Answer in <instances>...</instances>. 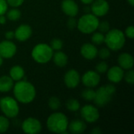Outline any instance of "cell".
<instances>
[{
    "instance_id": "obj_1",
    "label": "cell",
    "mask_w": 134,
    "mask_h": 134,
    "mask_svg": "<svg viewBox=\"0 0 134 134\" xmlns=\"http://www.w3.org/2000/svg\"><path fill=\"white\" fill-rule=\"evenodd\" d=\"M13 95L17 102L26 104L32 102L36 96L35 86L27 81L20 80L13 85Z\"/></svg>"
},
{
    "instance_id": "obj_2",
    "label": "cell",
    "mask_w": 134,
    "mask_h": 134,
    "mask_svg": "<svg viewBox=\"0 0 134 134\" xmlns=\"http://www.w3.org/2000/svg\"><path fill=\"white\" fill-rule=\"evenodd\" d=\"M68 119L67 116L62 112H54L51 114L46 122L48 130L54 133L67 134L68 131Z\"/></svg>"
},
{
    "instance_id": "obj_3",
    "label": "cell",
    "mask_w": 134,
    "mask_h": 134,
    "mask_svg": "<svg viewBox=\"0 0 134 134\" xmlns=\"http://www.w3.org/2000/svg\"><path fill=\"white\" fill-rule=\"evenodd\" d=\"M104 42L110 50L121 49L126 43L124 32L119 29H110L104 35Z\"/></svg>"
},
{
    "instance_id": "obj_4",
    "label": "cell",
    "mask_w": 134,
    "mask_h": 134,
    "mask_svg": "<svg viewBox=\"0 0 134 134\" xmlns=\"http://www.w3.org/2000/svg\"><path fill=\"white\" fill-rule=\"evenodd\" d=\"M99 19L93 13H86L77 21V27L83 34H92L97 31L99 24Z\"/></svg>"
},
{
    "instance_id": "obj_5",
    "label": "cell",
    "mask_w": 134,
    "mask_h": 134,
    "mask_svg": "<svg viewBox=\"0 0 134 134\" xmlns=\"http://www.w3.org/2000/svg\"><path fill=\"white\" fill-rule=\"evenodd\" d=\"M53 50L49 45L38 43L31 50V57L34 60L39 64H46L52 60Z\"/></svg>"
},
{
    "instance_id": "obj_6",
    "label": "cell",
    "mask_w": 134,
    "mask_h": 134,
    "mask_svg": "<svg viewBox=\"0 0 134 134\" xmlns=\"http://www.w3.org/2000/svg\"><path fill=\"white\" fill-rule=\"evenodd\" d=\"M116 89L115 86L108 84L106 86L100 87L95 93L94 103L98 107H104L111 102L114 94L115 93Z\"/></svg>"
},
{
    "instance_id": "obj_7",
    "label": "cell",
    "mask_w": 134,
    "mask_h": 134,
    "mask_svg": "<svg viewBox=\"0 0 134 134\" xmlns=\"http://www.w3.org/2000/svg\"><path fill=\"white\" fill-rule=\"evenodd\" d=\"M0 109L8 119L16 117L20 111L17 100L11 97H5L0 100Z\"/></svg>"
},
{
    "instance_id": "obj_8",
    "label": "cell",
    "mask_w": 134,
    "mask_h": 134,
    "mask_svg": "<svg viewBox=\"0 0 134 134\" xmlns=\"http://www.w3.org/2000/svg\"><path fill=\"white\" fill-rule=\"evenodd\" d=\"M80 113L82 119L89 123L96 122L100 118V112L98 109L91 104H86L80 109Z\"/></svg>"
},
{
    "instance_id": "obj_9",
    "label": "cell",
    "mask_w": 134,
    "mask_h": 134,
    "mask_svg": "<svg viewBox=\"0 0 134 134\" xmlns=\"http://www.w3.org/2000/svg\"><path fill=\"white\" fill-rule=\"evenodd\" d=\"M21 129L25 133L37 134L42 130V124L37 119L30 117L24 120L21 125Z\"/></svg>"
},
{
    "instance_id": "obj_10",
    "label": "cell",
    "mask_w": 134,
    "mask_h": 134,
    "mask_svg": "<svg viewBox=\"0 0 134 134\" xmlns=\"http://www.w3.org/2000/svg\"><path fill=\"white\" fill-rule=\"evenodd\" d=\"M81 81L85 86L88 88H94L99 85L100 76L96 71H87L81 77Z\"/></svg>"
},
{
    "instance_id": "obj_11",
    "label": "cell",
    "mask_w": 134,
    "mask_h": 134,
    "mask_svg": "<svg viewBox=\"0 0 134 134\" xmlns=\"http://www.w3.org/2000/svg\"><path fill=\"white\" fill-rule=\"evenodd\" d=\"M91 4V12L97 17L105 16L110 9L109 3L107 0H94Z\"/></svg>"
},
{
    "instance_id": "obj_12",
    "label": "cell",
    "mask_w": 134,
    "mask_h": 134,
    "mask_svg": "<svg viewBox=\"0 0 134 134\" xmlns=\"http://www.w3.org/2000/svg\"><path fill=\"white\" fill-rule=\"evenodd\" d=\"M16 53V46L11 40H4L0 42V56L4 59L12 58Z\"/></svg>"
},
{
    "instance_id": "obj_13",
    "label": "cell",
    "mask_w": 134,
    "mask_h": 134,
    "mask_svg": "<svg viewBox=\"0 0 134 134\" xmlns=\"http://www.w3.org/2000/svg\"><path fill=\"white\" fill-rule=\"evenodd\" d=\"M80 81H81L80 75L75 69L68 70L64 76V82L65 86L70 89H74L77 87Z\"/></svg>"
},
{
    "instance_id": "obj_14",
    "label": "cell",
    "mask_w": 134,
    "mask_h": 134,
    "mask_svg": "<svg viewBox=\"0 0 134 134\" xmlns=\"http://www.w3.org/2000/svg\"><path fill=\"white\" fill-rule=\"evenodd\" d=\"M61 9L69 17H75L79 13V5L75 0H63Z\"/></svg>"
},
{
    "instance_id": "obj_15",
    "label": "cell",
    "mask_w": 134,
    "mask_h": 134,
    "mask_svg": "<svg viewBox=\"0 0 134 134\" xmlns=\"http://www.w3.org/2000/svg\"><path fill=\"white\" fill-rule=\"evenodd\" d=\"M15 38L19 42H25L32 34V29L28 24H20L14 31Z\"/></svg>"
},
{
    "instance_id": "obj_16",
    "label": "cell",
    "mask_w": 134,
    "mask_h": 134,
    "mask_svg": "<svg viewBox=\"0 0 134 134\" xmlns=\"http://www.w3.org/2000/svg\"><path fill=\"white\" fill-rule=\"evenodd\" d=\"M108 79L112 83H119L123 79L124 70L119 66H113L107 71Z\"/></svg>"
},
{
    "instance_id": "obj_17",
    "label": "cell",
    "mask_w": 134,
    "mask_h": 134,
    "mask_svg": "<svg viewBox=\"0 0 134 134\" xmlns=\"http://www.w3.org/2000/svg\"><path fill=\"white\" fill-rule=\"evenodd\" d=\"M81 55L88 60H92L95 59L97 56L98 49L94 44L85 43L82 46L80 49Z\"/></svg>"
},
{
    "instance_id": "obj_18",
    "label": "cell",
    "mask_w": 134,
    "mask_h": 134,
    "mask_svg": "<svg viewBox=\"0 0 134 134\" xmlns=\"http://www.w3.org/2000/svg\"><path fill=\"white\" fill-rule=\"evenodd\" d=\"M86 130V124L84 120L75 119L68 123V131L71 133L80 134L82 133Z\"/></svg>"
},
{
    "instance_id": "obj_19",
    "label": "cell",
    "mask_w": 134,
    "mask_h": 134,
    "mask_svg": "<svg viewBox=\"0 0 134 134\" xmlns=\"http://www.w3.org/2000/svg\"><path fill=\"white\" fill-rule=\"evenodd\" d=\"M118 63L123 70L131 69L133 67V57L128 53H121L118 57Z\"/></svg>"
},
{
    "instance_id": "obj_20",
    "label": "cell",
    "mask_w": 134,
    "mask_h": 134,
    "mask_svg": "<svg viewBox=\"0 0 134 134\" xmlns=\"http://www.w3.org/2000/svg\"><path fill=\"white\" fill-rule=\"evenodd\" d=\"M52 59H53L54 64L59 68L65 67L68 61V56L65 54V53H64L60 50H57L56 53H53Z\"/></svg>"
},
{
    "instance_id": "obj_21",
    "label": "cell",
    "mask_w": 134,
    "mask_h": 134,
    "mask_svg": "<svg viewBox=\"0 0 134 134\" xmlns=\"http://www.w3.org/2000/svg\"><path fill=\"white\" fill-rule=\"evenodd\" d=\"M13 80L8 75H2L0 77V92L7 93L13 87Z\"/></svg>"
},
{
    "instance_id": "obj_22",
    "label": "cell",
    "mask_w": 134,
    "mask_h": 134,
    "mask_svg": "<svg viewBox=\"0 0 134 134\" xmlns=\"http://www.w3.org/2000/svg\"><path fill=\"white\" fill-rule=\"evenodd\" d=\"M25 72L24 68L20 65H15L11 68L9 71V76L10 78L16 82L22 80L24 77Z\"/></svg>"
},
{
    "instance_id": "obj_23",
    "label": "cell",
    "mask_w": 134,
    "mask_h": 134,
    "mask_svg": "<svg viewBox=\"0 0 134 134\" xmlns=\"http://www.w3.org/2000/svg\"><path fill=\"white\" fill-rule=\"evenodd\" d=\"M5 13H6V18L9 19L10 21L18 20L21 16V12L16 8L11 9L6 11Z\"/></svg>"
},
{
    "instance_id": "obj_24",
    "label": "cell",
    "mask_w": 134,
    "mask_h": 134,
    "mask_svg": "<svg viewBox=\"0 0 134 134\" xmlns=\"http://www.w3.org/2000/svg\"><path fill=\"white\" fill-rule=\"evenodd\" d=\"M67 108L70 111H78L80 109V103L78 100L75 98H71L67 101L66 104Z\"/></svg>"
},
{
    "instance_id": "obj_25",
    "label": "cell",
    "mask_w": 134,
    "mask_h": 134,
    "mask_svg": "<svg viewBox=\"0 0 134 134\" xmlns=\"http://www.w3.org/2000/svg\"><path fill=\"white\" fill-rule=\"evenodd\" d=\"M96 91L93 88H88L82 92V97L86 101H93Z\"/></svg>"
},
{
    "instance_id": "obj_26",
    "label": "cell",
    "mask_w": 134,
    "mask_h": 134,
    "mask_svg": "<svg viewBox=\"0 0 134 134\" xmlns=\"http://www.w3.org/2000/svg\"><path fill=\"white\" fill-rule=\"evenodd\" d=\"M48 105L49 107V108L53 111H57L58 110L60 106H61V102L60 100V99L57 97H51L49 99L48 101Z\"/></svg>"
},
{
    "instance_id": "obj_27",
    "label": "cell",
    "mask_w": 134,
    "mask_h": 134,
    "mask_svg": "<svg viewBox=\"0 0 134 134\" xmlns=\"http://www.w3.org/2000/svg\"><path fill=\"white\" fill-rule=\"evenodd\" d=\"M92 42L93 44L96 45H101L102 43L104 42V35L101 32H97L94 31L92 35Z\"/></svg>"
},
{
    "instance_id": "obj_28",
    "label": "cell",
    "mask_w": 134,
    "mask_h": 134,
    "mask_svg": "<svg viewBox=\"0 0 134 134\" xmlns=\"http://www.w3.org/2000/svg\"><path fill=\"white\" fill-rule=\"evenodd\" d=\"M9 127V122L7 117L0 115V133H5Z\"/></svg>"
},
{
    "instance_id": "obj_29",
    "label": "cell",
    "mask_w": 134,
    "mask_h": 134,
    "mask_svg": "<svg viewBox=\"0 0 134 134\" xmlns=\"http://www.w3.org/2000/svg\"><path fill=\"white\" fill-rule=\"evenodd\" d=\"M108 65L107 62L104 60L99 62L95 67V71L99 74H104L108 71Z\"/></svg>"
},
{
    "instance_id": "obj_30",
    "label": "cell",
    "mask_w": 134,
    "mask_h": 134,
    "mask_svg": "<svg viewBox=\"0 0 134 134\" xmlns=\"http://www.w3.org/2000/svg\"><path fill=\"white\" fill-rule=\"evenodd\" d=\"M63 44L64 43H63V41L61 39L56 38H53L51 40L49 46L53 49V50L57 51V50H60L63 48Z\"/></svg>"
},
{
    "instance_id": "obj_31",
    "label": "cell",
    "mask_w": 134,
    "mask_h": 134,
    "mask_svg": "<svg viewBox=\"0 0 134 134\" xmlns=\"http://www.w3.org/2000/svg\"><path fill=\"white\" fill-rule=\"evenodd\" d=\"M123 79H125V81L130 85H133L134 83V71L131 68L127 70V71L125 73L124 72V76Z\"/></svg>"
},
{
    "instance_id": "obj_32",
    "label": "cell",
    "mask_w": 134,
    "mask_h": 134,
    "mask_svg": "<svg viewBox=\"0 0 134 134\" xmlns=\"http://www.w3.org/2000/svg\"><path fill=\"white\" fill-rule=\"evenodd\" d=\"M97 29L100 31V32H101L103 34H106L111 29L110 28V24L107 20H104L102 22L99 21V24H98Z\"/></svg>"
},
{
    "instance_id": "obj_33",
    "label": "cell",
    "mask_w": 134,
    "mask_h": 134,
    "mask_svg": "<svg viewBox=\"0 0 134 134\" xmlns=\"http://www.w3.org/2000/svg\"><path fill=\"white\" fill-rule=\"evenodd\" d=\"M97 55L100 57V59L106 60L111 56V51L108 48H102L98 51Z\"/></svg>"
},
{
    "instance_id": "obj_34",
    "label": "cell",
    "mask_w": 134,
    "mask_h": 134,
    "mask_svg": "<svg viewBox=\"0 0 134 134\" xmlns=\"http://www.w3.org/2000/svg\"><path fill=\"white\" fill-rule=\"evenodd\" d=\"M24 0H6V2L8 5H10L11 7L16 8L20 6L24 3Z\"/></svg>"
},
{
    "instance_id": "obj_35",
    "label": "cell",
    "mask_w": 134,
    "mask_h": 134,
    "mask_svg": "<svg viewBox=\"0 0 134 134\" xmlns=\"http://www.w3.org/2000/svg\"><path fill=\"white\" fill-rule=\"evenodd\" d=\"M125 36L130 38V39H133L134 37V27L133 25H130L129 27H126V31H125V33H124Z\"/></svg>"
},
{
    "instance_id": "obj_36",
    "label": "cell",
    "mask_w": 134,
    "mask_h": 134,
    "mask_svg": "<svg viewBox=\"0 0 134 134\" xmlns=\"http://www.w3.org/2000/svg\"><path fill=\"white\" fill-rule=\"evenodd\" d=\"M67 26L71 30H73L75 27H77V20H75V17H70L68 20Z\"/></svg>"
},
{
    "instance_id": "obj_37",
    "label": "cell",
    "mask_w": 134,
    "mask_h": 134,
    "mask_svg": "<svg viewBox=\"0 0 134 134\" xmlns=\"http://www.w3.org/2000/svg\"><path fill=\"white\" fill-rule=\"evenodd\" d=\"M8 9V4L6 0H0V15H3Z\"/></svg>"
},
{
    "instance_id": "obj_38",
    "label": "cell",
    "mask_w": 134,
    "mask_h": 134,
    "mask_svg": "<svg viewBox=\"0 0 134 134\" xmlns=\"http://www.w3.org/2000/svg\"><path fill=\"white\" fill-rule=\"evenodd\" d=\"M5 37L7 40H12L15 38V34H14V31H6L5 34Z\"/></svg>"
},
{
    "instance_id": "obj_39",
    "label": "cell",
    "mask_w": 134,
    "mask_h": 134,
    "mask_svg": "<svg viewBox=\"0 0 134 134\" xmlns=\"http://www.w3.org/2000/svg\"><path fill=\"white\" fill-rule=\"evenodd\" d=\"M6 23V16L3 15H0V24H5Z\"/></svg>"
},
{
    "instance_id": "obj_40",
    "label": "cell",
    "mask_w": 134,
    "mask_h": 134,
    "mask_svg": "<svg viewBox=\"0 0 134 134\" xmlns=\"http://www.w3.org/2000/svg\"><path fill=\"white\" fill-rule=\"evenodd\" d=\"M91 133L93 134H100L101 133V130L99 127H96L94 128L92 131H91Z\"/></svg>"
},
{
    "instance_id": "obj_41",
    "label": "cell",
    "mask_w": 134,
    "mask_h": 134,
    "mask_svg": "<svg viewBox=\"0 0 134 134\" xmlns=\"http://www.w3.org/2000/svg\"><path fill=\"white\" fill-rule=\"evenodd\" d=\"M83 4H85V5H90V4H91L94 0H80Z\"/></svg>"
},
{
    "instance_id": "obj_42",
    "label": "cell",
    "mask_w": 134,
    "mask_h": 134,
    "mask_svg": "<svg viewBox=\"0 0 134 134\" xmlns=\"http://www.w3.org/2000/svg\"><path fill=\"white\" fill-rule=\"evenodd\" d=\"M127 2L130 5H132V6L134 5V0H127Z\"/></svg>"
},
{
    "instance_id": "obj_43",
    "label": "cell",
    "mask_w": 134,
    "mask_h": 134,
    "mask_svg": "<svg viewBox=\"0 0 134 134\" xmlns=\"http://www.w3.org/2000/svg\"><path fill=\"white\" fill-rule=\"evenodd\" d=\"M2 63H3V58L0 56V67L2 66Z\"/></svg>"
}]
</instances>
